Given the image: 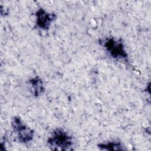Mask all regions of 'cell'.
I'll use <instances>...</instances> for the list:
<instances>
[{"instance_id":"5","label":"cell","mask_w":151,"mask_h":151,"mask_svg":"<svg viewBox=\"0 0 151 151\" xmlns=\"http://www.w3.org/2000/svg\"><path fill=\"white\" fill-rule=\"evenodd\" d=\"M30 92L34 97L41 96L45 91V84L43 80L38 76L31 77L27 81Z\"/></svg>"},{"instance_id":"6","label":"cell","mask_w":151,"mask_h":151,"mask_svg":"<svg viewBox=\"0 0 151 151\" xmlns=\"http://www.w3.org/2000/svg\"><path fill=\"white\" fill-rule=\"evenodd\" d=\"M98 149L101 150H126L127 148L119 139H112L99 143L97 145Z\"/></svg>"},{"instance_id":"1","label":"cell","mask_w":151,"mask_h":151,"mask_svg":"<svg viewBox=\"0 0 151 151\" xmlns=\"http://www.w3.org/2000/svg\"><path fill=\"white\" fill-rule=\"evenodd\" d=\"M100 45L113 60L130 64L129 57L124 41L122 38L106 37L99 40Z\"/></svg>"},{"instance_id":"4","label":"cell","mask_w":151,"mask_h":151,"mask_svg":"<svg viewBox=\"0 0 151 151\" xmlns=\"http://www.w3.org/2000/svg\"><path fill=\"white\" fill-rule=\"evenodd\" d=\"M57 14L44 8H39L34 13V27L41 32L48 31L57 19Z\"/></svg>"},{"instance_id":"2","label":"cell","mask_w":151,"mask_h":151,"mask_svg":"<svg viewBox=\"0 0 151 151\" xmlns=\"http://www.w3.org/2000/svg\"><path fill=\"white\" fill-rule=\"evenodd\" d=\"M47 145L51 150H72L74 146V139L70 133L65 129L56 127L48 136Z\"/></svg>"},{"instance_id":"3","label":"cell","mask_w":151,"mask_h":151,"mask_svg":"<svg viewBox=\"0 0 151 151\" xmlns=\"http://www.w3.org/2000/svg\"><path fill=\"white\" fill-rule=\"evenodd\" d=\"M11 126L19 143L28 145L33 140L34 130L25 123L20 116H15L12 118Z\"/></svg>"}]
</instances>
